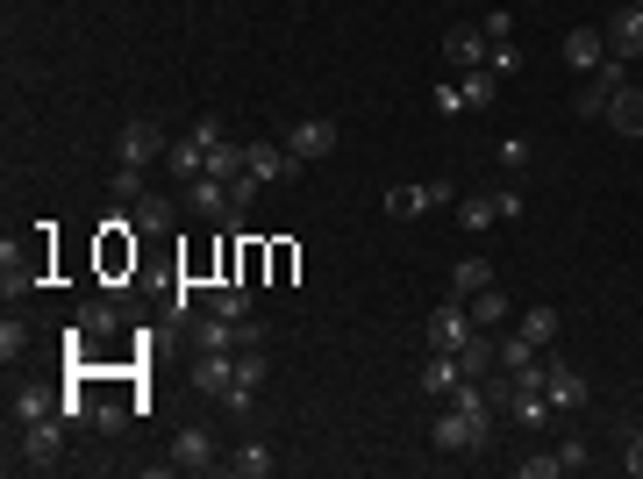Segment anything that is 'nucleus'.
Segmentation results:
<instances>
[{
  "label": "nucleus",
  "instance_id": "a211bd4d",
  "mask_svg": "<svg viewBox=\"0 0 643 479\" xmlns=\"http://www.w3.org/2000/svg\"><path fill=\"white\" fill-rule=\"evenodd\" d=\"M165 172H179V179H201V172H207V143L193 137V129H187V137H172V151H165Z\"/></svg>",
  "mask_w": 643,
  "mask_h": 479
},
{
  "label": "nucleus",
  "instance_id": "2f4dec72",
  "mask_svg": "<svg viewBox=\"0 0 643 479\" xmlns=\"http://www.w3.org/2000/svg\"><path fill=\"white\" fill-rule=\"evenodd\" d=\"M265 373H272V351H237V387H265Z\"/></svg>",
  "mask_w": 643,
  "mask_h": 479
},
{
  "label": "nucleus",
  "instance_id": "dca6fc26",
  "mask_svg": "<svg viewBox=\"0 0 643 479\" xmlns=\"http://www.w3.org/2000/svg\"><path fill=\"white\" fill-rule=\"evenodd\" d=\"M601 122H608L615 137H643V86H622V93H615V108H608Z\"/></svg>",
  "mask_w": 643,
  "mask_h": 479
},
{
  "label": "nucleus",
  "instance_id": "bb28decb",
  "mask_svg": "<svg viewBox=\"0 0 643 479\" xmlns=\"http://www.w3.org/2000/svg\"><path fill=\"white\" fill-rule=\"evenodd\" d=\"M558 329H565L558 308H529V315H522V337L537 343V351H543V343H558Z\"/></svg>",
  "mask_w": 643,
  "mask_h": 479
},
{
  "label": "nucleus",
  "instance_id": "c85d7f7f",
  "mask_svg": "<svg viewBox=\"0 0 643 479\" xmlns=\"http://www.w3.org/2000/svg\"><path fill=\"white\" fill-rule=\"evenodd\" d=\"M457 223H465V229H487V223H501V207H493V193H465V201H457Z\"/></svg>",
  "mask_w": 643,
  "mask_h": 479
},
{
  "label": "nucleus",
  "instance_id": "4468645a",
  "mask_svg": "<svg viewBox=\"0 0 643 479\" xmlns=\"http://www.w3.org/2000/svg\"><path fill=\"white\" fill-rule=\"evenodd\" d=\"M465 379V365H457V351H429L423 358V394L429 401H451V387Z\"/></svg>",
  "mask_w": 643,
  "mask_h": 479
},
{
  "label": "nucleus",
  "instance_id": "423d86ee",
  "mask_svg": "<svg viewBox=\"0 0 643 479\" xmlns=\"http://www.w3.org/2000/svg\"><path fill=\"white\" fill-rule=\"evenodd\" d=\"M243 172H251L257 187H279V179L301 172V157H293L287 143H243Z\"/></svg>",
  "mask_w": 643,
  "mask_h": 479
},
{
  "label": "nucleus",
  "instance_id": "39448f33",
  "mask_svg": "<svg viewBox=\"0 0 643 479\" xmlns=\"http://www.w3.org/2000/svg\"><path fill=\"white\" fill-rule=\"evenodd\" d=\"M487 29H479V22H451V29H443V65L451 72H472V65H487Z\"/></svg>",
  "mask_w": 643,
  "mask_h": 479
},
{
  "label": "nucleus",
  "instance_id": "4c0bfd02",
  "mask_svg": "<svg viewBox=\"0 0 643 479\" xmlns=\"http://www.w3.org/2000/svg\"><path fill=\"white\" fill-rule=\"evenodd\" d=\"M515 472H522V479H558L565 465H558V451H551V458H515Z\"/></svg>",
  "mask_w": 643,
  "mask_h": 479
},
{
  "label": "nucleus",
  "instance_id": "393cba45",
  "mask_svg": "<svg viewBox=\"0 0 643 479\" xmlns=\"http://www.w3.org/2000/svg\"><path fill=\"white\" fill-rule=\"evenodd\" d=\"M457 365H465V379H487L493 365H501V343H487V337H472L465 351H457Z\"/></svg>",
  "mask_w": 643,
  "mask_h": 479
},
{
  "label": "nucleus",
  "instance_id": "cd10ccee",
  "mask_svg": "<svg viewBox=\"0 0 643 479\" xmlns=\"http://www.w3.org/2000/svg\"><path fill=\"white\" fill-rule=\"evenodd\" d=\"M207 172H215V179H243V143H207Z\"/></svg>",
  "mask_w": 643,
  "mask_h": 479
},
{
  "label": "nucleus",
  "instance_id": "ddd939ff",
  "mask_svg": "<svg viewBox=\"0 0 643 479\" xmlns=\"http://www.w3.org/2000/svg\"><path fill=\"white\" fill-rule=\"evenodd\" d=\"M543 394H551V408H587V379H579L565 358H551L543 365Z\"/></svg>",
  "mask_w": 643,
  "mask_h": 479
},
{
  "label": "nucleus",
  "instance_id": "c756f323",
  "mask_svg": "<svg viewBox=\"0 0 643 479\" xmlns=\"http://www.w3.org/2000/svg\"><path fill=\"white\" fill-rule=\"evenodd\" d=\"M465 308H472V323H508V293H501V287H487V293H472V301H465Z\"/></svg>",
  "mask_w": 643,
  "mask_h": 479
},
{
  "label": "nucleus",
  "instance_id": "79ce46f5",
  "mask_svg": "<svg viewBox=\"0 0 643 479\" xmlns=\"http://www.w3.org/2000/svg\"><path fill=\"white\" fill-rule=\"evenodd\" d=\"M493 207H501V223H515V215H522V193L501 187V193H493Z\"/></svg>",
  "mask_w": 643,
  "mask_h": 479
},
{
  "label": "nucleus",
  "instance_id": "ea45409f",
  "mask_svg": "<svg viewBox=\"0 0 643 479\" xmlns=\"http://www.w3.org/2000/svg\"><path fill=\"white\" fill-rule=\"evenodd\" d=\"M487 65H493V72H501V79H508V72H515V65H522V51H515V36H508V43H493V51H487Z\"/></svg>",
  "mask_w": 643,
  "mask_h": 479
},
{
  "label": "nucleus",
  "instance_id": "c9c22d12",
  "mask_svg": "<svg viewBox=\"0 0 643 479\" xmlns=\"http://www.w3.org/2000/svg\"><path fill=\"white\" fill-rule=\"evenodd\" d=\"M22 351H29V329H22V323H15V315H8V323H0V358L15 365V358H22Z\"/></svg>",
  "mask_w": 643,
  "mask_h": 479
},
{
  "label": "nucleus",
  "instance_id": "e433bc0d",
  "mask_svg": "<svg viewBox=\"0 0 643 479\" xmlns=\"http://www.w3.org/2000/svg\"><path fill=\"white\" fill-rule=\"evenodd\" d=\"M58 415H65V423H93V401H86V387H79V394H58Z\"/></svg>",
  "mask_w": 643,
  "mask_h": 479
},
{
  "label": "nucleus",
  "instance_id": "c03bdc74",
  "mask_svg": "<svg viewBox=\"0 0 643 479\" xmlns=\"http://www.w3.org/2000/svg\"><path fill=\"white\" fill-rule=\"evenodd\" d=\"M558 465H565V472H579V465H587V444H579V437H572V444H558Z\"/></svg>",
  "mask_w": 643,
  "mask_h": 479
},
{
  "label": "nucleus",
  "instance_id": "f03ea898",
  "mask_svg": "<svg viewBox=\"0 0 643 479\" xmlns=\"http://www.w3.org/2000/svg\"><path fill=\"white\" fill-rule=\"evenodd\" d=\"M65 415H43V423H22V444H15V458L29 465V472H58L65 465Z\"/></svg>",
  "mask_w": 643,
  "mask_h": 479
},
{
  "label": "nucleus",
  "instance_id": "4be33fe9",
  "mask_svg": "<svg viewBox=\"0 0 643 479\" xmlns=\"http://www.w3.org/2000/svg\"><path fill=\"white\" fill-rule=\"evenodd\" d=\"M429 207H437V201H429V179H423V187H387V215H401V223H407V215H429Z\"/></svg>",
  "mask_w": 643,
  "mask_h": 479
},
{
  "label": "nucleus",
  "instance_id": "f3484780",
  "mask_svg": "<svg viewBox=\"0 0 643 479\" xmlns=\"http://www.w3.org/2000/svg\"><path fill=\"white\" fill-rule=\"evenodd\" d=\"M207 315H222V323H251V287H237V279L207 287Z\"/></svg>",
  "mask_w": 643,
  "mask_h": 479
},
{
  "label": "nucleus",
  "instance_id": "a878e982",
  "mask_svg": "<svg viewBox=\"0 0 643 479\" xmlns=\"http://www.w3.org/2000/svg\"><path fill=\"white\" fill-rule=\"evenodd\" d=\"M193 343H201V351H237V323H222V315H201V323H193Z\"/></svg>",
  "mask_w": 643,
  "mask_h": 479
},
{
  "label": "nucleus",
  "instance_id": "49530a36",
  "mask_svg": "<svg viewBox=\"0 0 643 479\" xmlns=\"http://www.w3.org/2000/svg\"><path fill=\"white\" fill-rule=\"evenodd\" d=\"M636 8H643V0H636Z\"/></svg>",
  "mask_w": 643,
  "mask_h": 479
},
{
  "label": "nucleus",
  "instance_id": "f704fd0d",
  "mask_svg": "<svg viewBox=\"0 0 643 479\" xmlns=\"http://www.w3.org/2000/svg\"><path fill=\"white\" fill-rule=\"evenodd\" d=\"M122 423H129L122 401H93V429H101V437H122Z\"/></svg>",
  "mask_w": 643,
  "mask_h": 479
},
{
  "label": "nucleus",
  "instance_id": "9d476101",
  "mask_svg": "<svg viewBox=\"0 0 643 479\" xmlns=\"http://www.w3.org/2000/svg\"><path fill=\"white\" fill-rule=\"evenodd\" d=\"M287 151L301 157V165H307V157H329V151H337V122H329V115H301V122H293V137H287Z\"/></svg>",
  "mask_w": 643,
  "mask_h": 479
},
{
  "label": "nucleus",
  "instance_id": "72a5a7b5",
  "mask_svg": "<svg viewBox=\"0 0 643 479\" xmlns=\"http://www.w3.org/2000/svg\"><path fill=\"white\" fill-rule=\"evenodd\" d=\"M522 365H537V343H529L522 329H515V337L501 343V373H522Z\"/></svg>",
  "mask_w": 643,
  "mask_h": 479
},
{
  "label": "nucleus",
  "instance_id": "7ed1b4c3",
  "mask_svg": "<svg viewBox=\"0 0 643 479\" xmlns=\"http://www.w3.org/2000/svg\"><path fill=\"white\" fill-rule=\"evenodd\" d=\"M165 151H172V137H165V122H157V115H129V122H122V137H115L122 165H157Z\"/></svg>",
  "mask_w": 643,
  "mask_h": 479
},
{
  "label": "nucleus",
  "instance_id": "37998d69",
  "mask_svg": "<svg viewBox=\"0 0 643 479\" xmlns=\"http://www.w3.org/2000/svg\"><path fill=\"white\" fill-rule=\"evenodd\" d=\"M193 137H201V143H222L229 129H222V115H201V122H193Z\"/></svg>",
  "mask_w": 643,
  "mask_h": 479
},
{
  "label": "nucleus",
  "instance_id": "f257e3e1",
  "mask_svg": "<svg viewBox=\"0 0 643 479\" xmlns=\"http://www.w3.org/2000/svg\"><path fill=\"white\" fill-rule=\"evenodd\" d=\"M487 437H493V394L479 387V379H457L451 408L429 423V444L457 458V451H487Z\"/></svg>",
  "mask_w": 643,
  "mask_h": 479
},
{
  "label": "nucleus",
  "instance_id": "9b49d317",
  "mask_svg": "<svg viewBox=\"0 0 643 479\" xmlns=\"http://www.w3.org/2000/svg\"><path fill=\"white\" fill-rule=\"evenodd\" d=\"M229 387H237V351H201V358H193V394H229Z\"/></svg>",
  "mask_w": 643,
  "mask_h": 479
},
{
  "label": "nucleus",
  "instance_id": "7c9ffc66",
  "mask_svg": "<svg viewBox=\"0 0 643 479\" xmlns=\"http://www.w3.org/2000/svg\"><path fill=\"white\" fill-rule=\"evenodd\" d=\"M172 215H179V207H172L165 193H143V201H136V229H172Z\"/></svg>",
  "mask_w": 643,
  "mask_h": 479
},
{
  "label": "nucleus",
  "instance_id": "a18cd8bd",
  "mask_svg": "<svg viewBox=\"0 0 643 479\" xmlns=\"http://www.w3.org/2000/svg\"><path fill=\"white\" fill-rule=\"evenodd\" d=\"M622 465H629V472H636V479H643V437H629V451H622Z\"/></svg>",
  "mask_w": 643,
  "mask_h": 479
},
{
  "label": "nucleus",
  "instance_id": "20e7f679",
  "mask_svg": "<svg viewBox=\"0 0 643 479\" xmlns=\"http://www.w3.org/2000/svg\"><path fill=\"white\" fill-rule=\"evenodd\" d=\"M629 86V58H601V65L587 72V86H579V101H572V115H608L615 108V93Z\"/></svg>",
  "mask_w": 643,
  "mask_h": 479
},
{
  "label": "nucleus",
  "instance_id": "412c9836",
  "mask_svg": "<svg viewBox=\"0 0 643 479\" xmlns=\"http://www.w3.org/2000/svg\"><path fill=\"white\" fill-rule=\"evenodd\" d=\"M43 415H58V394H51V387H22V394H15V429L22 423H43Z\"/></svg>",
  "mask_w": 643,
  "mask_h": 479
},
{
  "label": "nucleus",
  "instance_id": "58836bf2",
  "mask_svg": "<svg viewBox=\"0 0 643 479\" xmlns=\"http://www.w3.org/2000/svg\"><path fill=\"white\" fill-rule=\"evenodd\" d=\"M479 29H487V43H508V36H515V15H508V8H493Z\"/></svg>",
  "mask_w": 643,
  "mask_h": 479
},
{
  "label": "nucleus",
  "instance_id": "b1692460",
  "mask_svg": "<svg viewBox=\"0 0 643 479\" xmlns=\"http://www.w3.org/2000/svg\"><path fill=\"white\" fill-rule=\"evenodd\" d=\"M72 323H79L86 337H115V329H122V315H115V301H86V308L72 315Z\"/></svg>",
  "mask_w": 643,
  "mask_h": 479
},
{
  "label": "nucleus",
  "instance_id": "2eb2a0df",
  "mask_svg": "<svg viewBox=\"0 0 643 479\" xmlns=\"http://www.w3.org/2000/svg\"><path fill=\"white\" fill-rule=\"evenodd\" d=\"M601 58H608V36H601V29H572V36H565V65H572L579 79H587Z\"/></svg>",
  "mask_w": 643,
  "mask_h": 479
},
{
  "label": "nucleus",
  "instance_id": "0eeeda50",
  "mask_svg": "<svg viewBox=\"0 0 643 479\" xmlns=\"http://www.w3.org/2000/svg\"><path fill=\"white\" fill-rule=\"evenodd\" d=\"M187 207H193V215H207V223H237V201H229V179H215V172H201V179H187Z\"/></svg>",
  "mask_w": 643,
  "mask_h": 479
},
{
  "label": "nucleus",
  "instance_id": "6e6552de",
  "mask_svg": "<svg viewBox=\"0 0 643 479\" xmlns=\"http://www.w3.org/2000/svg\"><path fill=\"white\" fill-rule=\"evenodd\" d=\"M472 343V308L465 301H443L437 315H429V351H465Z\"/></svg>",
  "mask_w": 643,
  "mask_h": 479
},
{
  "label": "nucleus",
  "instance_id": "473e14b6",
  "mask_svg": "<svg viewBox=\"0 0 643 479\" xmlns=\"http://www.w3.org/2000/svg\"><path fill=\"white\" fill-rule=\"evenodd\" d=\"M108 193H115V207H136V201H143V165H122Z\"/></svg>",
  "mask_w": 643,
  "mask_h": 479
},
{
  "label": "nucleus",
  "instance_id": "1a4fd4ad",
  "mask_svg": "<svg viewBox=\"0 0 643 479\" xmlns=\"http://www.w3.org/2000/svg\"><path fill=\"white\" fill-rule=\"evenodd\" d=\"M601 36H608V58H643V8H636V0H622Z\"/></svg>",
  "mask_w": 643,
  "mask_h": 479
},
{
  "label": "nucleus",
  "instance_id": "f8f14e48",
  "mask_svg": "<svg viewBox=\"0 0 643 479\" xmlns=\"http://www.w3.org/2000/svg\"><path fill=\"white\" fill-rule=\"evenodd\" d=\"M172 465H179V472H207V465H222L215 458V437H207L201 423L179 429V437H172Z\"/></svg>",
  "mask_w": 643,
  "mask_h": 479
},
{
  "label": "nucleus",
  "instance_id": "6ab92c4d",
  "mask_svg": "<svg viewBox=\"0 0 643 479\" xmlns=\"http://www.w3.org/2000/svg\"><path fill=\"white\" fill-rule=\"evenodd\" d=\"M487 287H493L487 257H457V265H451V301H472V293H487Z\"/></svg>",
  "mask_w": 643,
  "mask_h": 479
},
{
  "label": "nucleus",
  "instance_id": "a19ab883",
  "mask_svg": "<svg viewBox=\"0 0 643 479\" xmlns=\"http://www.w3.org/2000/svg\"><path fill=\"white\" fill-rule=\"evenodd\" d=\"M437 108H443V115H465V93H457V79L437 86Z\"/></svg>",
  "mask_w": 643,
  "mask_h": 479
},
{
  "label": "nucleus",
  "instance_id": "5701e85b",
  "mask_svg": "<svg viewBox=\"0 0 643 479\" xmlns=\"http://www.w3.org/2000/svg\"><path fill=\"white\" fill-rule=\"evenodd\" d=\"M222 465H229V472H237V479H265V472H272V465H279V458H272L265 444H243V451H229V458H222Z\"/></svg>",
  "mask_w": 643,
  "mask_h": 479
},
{
  "label": "nucleus",
  "instance_id": "aec40b11",
  "mask_svg": "<svg viewBox=\"0 0 643 479\" xmlns=\"http://www.w3.org/2000/svg\"><path fill=\"white\" fill-rule=\"evenodd\" d=\"M457 93H465V108H493V101H501V72H493V65L457 72Z\"/></svg>",
  "mask_w": 643,
  "mask_h": 479
}]
</instances>
